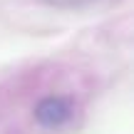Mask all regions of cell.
<instances>
[{"mask_svg": "<svg viewBox=\"0 0 134 134\" xmlns=\"http://www.w3.org/2000/svg\"><path fill=\"white\" fill-rule=\"evenodd\" d=\"M35 117L42 127H62L72 117V107L62 97H47L35 107Z\"/></svg>", "mask_w": 134, "mask_h": 134, "instance_id": "1", "label": "cell"}]
</instances>
